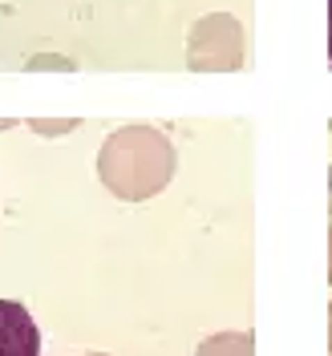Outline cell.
<instances>
[{
	"label": "cell",
	"mask_w": 332,
	"mask_h": 356,
	"mask_svg": "<svg viewBox=\"0 0 332 356\" xmlns=\"http://www.w3.org/2000/svg\"><path fill=\"white\" fill-rule=\"evenodd\" d=\"M0 356H41V332L17 300H0Z\"/></svg>",
	"instance_id": "cell-1"
},
{
	"label": "cell",
	"mask_w": 332,
	"mask_h": 356,
	"mask_svg": "<svg viewBox=\"0 0 332 356\" xmlns=\"http://www.w3.org/2000/svg\"><path fill=\"white\" fill-rule=\"evenodd\" d=\"M329 57H332V0H329Z\"/></svg>",
	"instance_id": "cell-2"
}]
</instances>
